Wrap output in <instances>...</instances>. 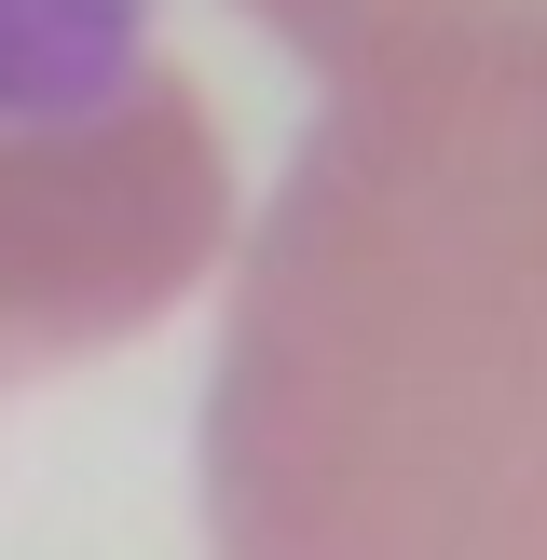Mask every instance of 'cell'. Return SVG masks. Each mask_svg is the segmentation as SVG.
<instances>
[{
	"label": "cell",
	"mask_w": 547,
	"mask_h": 560,
	"mask_svg": "<svg viewBox=\"0 0 547 560\" xmlns=\"http://www.w3.org/2000/svg\"><path fill=\"white\" fill-rule=\"evenodd\" d=\"M301 69H342L356 42H397V27H547V0H246Z\"/></svg>",
	"instance_id": "obj_2"
},
{
	"label": "cell",
	"mask_w": 547,
	"mask_h": 560,
	"mask_svg": "<svg viewBox=\"0 0 547 560\" xmlns=\"http://www.w3.org/2000/svg\"><path fill=\"white\" fill-rule=\"evenodd\" d=\"M206 560H547V27L315 69L206 370Z\"/></svg>",
	"instance_id": "obj_1"
}]
</instances>
